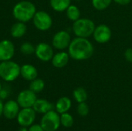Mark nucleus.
<instances>
[{
    "instance_id": "nucleus-1",
    "label": "nucleus",
    "mask_w": 132,
    "mask_h": 131,
    "mask_svg": "<svg viewBox=\"0 0 132 131\" xmlns=\"http://www.w3.org/2000/svg\"><path fill=\"white\" fill-rule=\"evenodd\" d=\"M70 59L84 61L90 59L94 53V47L87 38L77 37L73 39L67 48Z\"/></svg>"
},
{
    "instance_id": "nucleus-2",
    "label": "nucleus",
    "mask_w": 132,
    "mask_h": 131,
    "mask_svg": "<svg viewBox=\"0 0 132 131\" xmlns=\"http://www.w3.org/2000/svg\"><path fill=\"white\" fill-rule=\"evenodd\" d=\"M36 12L35 5L28 0H22L17 2L12 9L13 17L17 21L25 23L32 19Z\"/></svg>"
},
{
    "instance_id": "nucleus-3",
    "label": "nucleus",
    "mask_w": 132,
    "mask_h": 131,
    "mask_svg": "<svg viewBox=\"0 0 132 131\" xmlns=\"http://www.w3.org/2000/svg\"><path fill=\"white\" fill-rule=\"evenodd\" d=\"M95 27V23L90 19L80 18L73 22L72 30L77 37L89 38L93 35Z\"/></svg>"
},
{
    "instance_id": "nucleus-4",
    "label": "nucleus",
    "mask_w": 132,
    "mask_h": 131,
    "mask_svg": "<svg viewBox=\"0 0 132 131\" xmlns=\"http://www.w3.org/2000/svg\"><path fill=\"white\" fill-rule=\"evenodd\" d=\"M20 76V66L11 60L0 62V78L6 82L15 81Z\"/></svg>"
},
{
    "instance_id": "nucleus-5",
    "label": "nucleus",
    "mask_w": 132,
    "mask_h": 131,
    "mask_svg": "<svg viewBox=\"0 0 132 131\" xmlns=\"http://www.w3.org/2000/svg\"><path fill=\"white\" fill-rule=\"evenodd\" d=\"M40 126L45 131H56L60 126V116L56 111L50 110L42 117Z\"/></svg>"
},
{
    "instance_id": "nucleus-6",
    "label": "nucleus",
    "mask_w": 132,
    "mask_h": 131,
    "mask_svg": "<svg viewBox=\"0 0 132 131\" xmlns=\"http://www.w3.org/2000/svg\"><path fill=\"white\" fill-rule=\"evenodd\" d=\"M32 20L34 26L43 32L49 30L53 25L52 17L45 11H36Z\"/></svg>"
},
{
    "instance_id": "nucleus-7",
    "label": "nucleus",
    "mask_w": 132,
    "mask_h": 131,
    "mask_svg": "<svg viewBox=\"0 0 132 131\" xmlns=\"http://www.w3.org/2000/svg\"><path fill=\"white\" fill-rule=\"evenodd\" d=\"M72 39L70 34L66 30H60L54 34L52 39V46L60 51L68 48Z\"/></svg>"
},
{
    "instance_id": "nucleus-8",
    "label": "nucleus",
    "mask_w": 132,
    "mask_h": 131,
    "mask_svg": "<svg viewBox=\"0 0 132 131\" xmlns=\"http://www.w3.org/2000/svg\"><path fill=\"white\" fill-rule=\"evenodd\" d=\"M92 36L97 43L105 44L111 40L112 32L111 28L108 25L100 24L95 27Z\"/></svg>"
},
{
    "instance_id": "nucleus-9",
    "label": "nucleus",
    "mask_w": 132,
    "mask_h": 131,
    "mask_svg": "<svg viewBox=\"0 0 132 131\" xmlns=\"http://www.w3.org/2000/svg\"><path fill=\"white\" fill-rule=\"evenodd\" d=\"M36 113L32 107L22 108L21 110H19L16 117L17 122L21 127H30L33 124L36 120Z\"/></svg>"
},
{
    "instance_id": "nucleus-10",
    "label": "nucleus",
    "mask_w": 132,
    "mask_h": 131,
    "mask_svg": "<svg viewBox=\"0 0 132 131\" xmlns=\"http://www.w3.org/2000/svg\"><path fill=\"white\" fill-rule=\"evenodd\" d=\"M35 55L42 62L51 61L54 55L53 46L46 42H39L35 47Z\"/></svg>"
},
{
    "instance_id": "nucleus-11",
    "label": "nucleus",
    "mask_w": 132,
    "mask_h": 131,
    "mask_svg": "<svg viewBox=\"0 0 132 131\" xmlns=\"http://www.w3.org/2000/svg\"><path fill=\"white\" fill-rule=\"evenodd\" d=\"M36 100H37L36 93L32 92L31 90L28 89V90H22L18 94L16 101L20 107L29 108V107H32Z\"/></svg>"
},
{
    "instance_id": "nucleus-12",
    "label": "nucleus",
    "mask_w": 132,
    "mask_h": 131,
    "mask_svg": "<svg viewBox=\"0 0 132 131\" xmlns=\"http://www.w3.org/2000/svg\"><path fill=\"white\" fill-rule=\"evenodd\" d=\"M15 55V46L9 39L0 41V62L11 60Z\"/></svg>"
},
{
    "instance_id": "nucleus-13",
    "label": "nucleus",
    "mask_w": 132,
    "mask_h": 131,
    "mask_svg": "<svg viewBox=\"0 0 132 131\" xmlns=\"http://www.w3.org/2000/svg\"><path fill=\"white\" fill-rule=\"evenodd\" d=\"M19 105L15 100H8L4 105H3V111L2 115L7 119L12 120L14 118H16L19 112Z\"/></svg>"
},
{
    "instance_id": "nucleus-14",
    "label": "nucleus",
    "mask_w": 132,
    "mask_h": 131,
    "mask_svg": "<svg viewBox=\"0 0 132 131\" xmlns=\"http://www.w3.org/2000/svg\"><path fill=\"white\" fill-rule=\"evenodd\" d=\"M70 57L69 56V53L65 51H60L56 53H55L51 59L52 65L57 69H61L65 67L67 63H69Z\"/></svg>"
},
{
    "instance_id": "nucleus-15",
    "label": "nucleus",
    "mask_w": 132,
    "mask_h": 131,
    "mask_svg": "<svg viewBox=\"0 0 132 131\" xmlns=\"http://www.w3.org/2000/svg\"><path fill=\"white\" fill-rule=\"evenodd\" d=\"M20 76L27 81H32L37 78V69L31 64H24L20 66Z\"/></svg>"
},
{
    "instance_id": "nucleus-16",
    "label": "nucleus",
    "mask_w": 132,
    "mask_h": 131,
    "mask_svg": "<svg viewBox=\"0 0 132 131\" xmlns=\"http://www.w3.org/2000/svg\"><path fill=\"white\" fill-rule=\"evenodd\" d=\"M36 113L44 114L50 110H53V106L51 103L45 99H37L32 106Z\"/></svg>"
},
{
    "instance_id": "nucleus-17",
    "label": "nucleus",
    "mask_w": 132,
    "mask_h": 131,
    "mask_svg": "<svg viewBox=\"0 0 132 131\" xmlns=\"http://www.w3.org/2000/svg\"><path fill=\"white\" fill-rule=\"evenodd\" d=\"M27 31V27L25 22H17L14 23L10 29V34L15 39H19L25 36Z\"/></svg>"
},
{
    "instance_id": "nucleus-18",
    "label": "nucleus",
    "mask_w": 132,
    "mask_h": 131,
    "mask_svg": "<svg viewBox=\"0 0 132 131\" xmlns=\"http://www.w3.org/2000/svg\"><path fill=\"white\" fill-rule=\"evenodd\" d=\"M71 106H72V102L70 99L67 97H62L60 99H58V100L56 101L55 108H56V111L59 114H62L68 112Z\"/></svg>"
},
{
    "instance_id": "nucleus-19",
    "label": "nucleus",
    "mask_w": 132,
    "mask_h": 131,
    "mask_svg": "<svg viewBox=\"0 0 132 131\" xmlns=\"http://www.w3.org/2000/svg\"><path fill=\"white\" fill-rule=\"evenodd\" d=\"M50 5L56 12H64L71 5V0H50Z\"/></svg>"
},
{
    "instance_id": "nucleus-20",
    "label": "nucleus",
    "mask_w": 132,
    "mask_h": 131,
    "mask_svg": "<svg viewBox=\"0 0 132 131\" xmlns=\"http://www.w3.org/2000/svg\"><path fill=\"white\" fill-rule=\"evenodd\" d=\"M66 15L69 20L75 22L80 18V10L74 5H70L66 10Z\"/></svg>"
},
{
    "instance_id": "nucleus-21",
    "label": "nucleus",
    "mask_w": 132,
    "mask_h": 131,
    "mask_svg": "<svg viewBox=\"0 0 132 131\" xmlns=\"http://www.w3.org/2000/svg\"><path fill=\"white\" fill-rule=\"evenodd\" d=\"M73 96L74 100L78 103L86 102V100H87V97H88L87 90L82 86L77 87L73 92Z\"/></svg>"
},
{
    "instance_id": "nucleus-22",
    "label": "nucleus",
    "mask_w": 132,
    "mask_h": 131,
    "mask_svg": "<svg viewBox=\"0 0 132 131\" xmlns=\"http://www.w3.org/2000/svg\"><path fill=\"white\" fill-rule=\"evenodd\" d=\"M45 87L44 81L40 78H36L33 80L30 81L29 84V90H31L35 93H39L43 90Z\"/></svg>"
},
{
    "instance_id": "nucleus-23",
    "label": "nucleus",
    "mask_w": 132,
    "mask_h": 131,
    "mask_svg": "<svg viewBox=\"0 0 132 131\" xmlns=\"http://www.w3.org/2000/svg\"><path fill=\"white\" fill-rule=\"evenodd\" d=\"M113 0H91L92 6L98 11H103L107 9Z\"/></svg>"
},
{
    "instance_id": "nucleus-24",
    "label": "nucleus",
    "mask_w": 132,
    "mask_h": 131,
    "mask_svg": "<svg viewBox=\"0 0 132 131\" xmlns=\"http://www.w3.org/2000/svg\"><path fill=\"white\" fill-rule=\"evenodd\" d=\"M73 117L70 113H64L60 114V124L66 128H70L73 124Z\"/></svg>"
},
{
    "instance_id": "nucleus-25",
    "label": "nucleus",
    "mask_w": 132,
    "mask_h": 131,
    "mask_svg": "<svg viewBox=\"0 0 132 131\" xmlns=\"http://www.w3.org/2000/svg\"><path fill=\"white\" fill-rule=\"evenodd\" d=\"M35 47L32 43L29 42H23L20 46V52L24 55H31L35 53Z\"/></svg>"
},
{
    "instance_id": "nucleus-26",
    "label": "nucleus",
    "mask_w": 132,
    "mask_h": 131,
    "mask_svg": "<svg viewBox=\"0 0 132 131\" xmlns=\"http://www.w3.org/2000/svg\"><path fill=\"white\" fill-rule=\"evenodd\" d=\"M77 113L80 116L86 117L89 113V111H90L89 106L85 102L80 103H78V106H77Z\"/></svg>"
},
{
    "instance_id": "nucleus-27",
    "label": "nucleus",
    "mask_w": 132,
    "mask_h": 131,
    "mask_svg": "<svg viewBox=\"0 0 132 131\" xmlns=\"http://www.w3.org/2000/svg\"><path fill=\"white\" fill-rule=\"evenodd\" d=\"M124 56L128 63H132V48H128L125 51Z\"/></svg>"
},
{
    "instance_id": "nucleus-28",
    "label": "nucleus",
    "mask_w": 132,
    "mask_h": 131,
    "mask_svg": "<svg viewBox=\"0 0 132 131\" xmlns=\"http://www.w3.org/2000/svg\"><path fill=\"white\" fill-rule=\"evenodd\" d=\"M29 131H45L40 124H32L29 127Z\"/></svg>"
},
{
    "instance_id": "nucleus-29",
    "label": "nucleus",
    "mask_w": 132,
    "mask_h": 131,
    "mask_svg": "<svg viewBox=\"0 0 132 131\" xmlns=\"http://www.w3.org/2000/svg\"><path fill=\"white\" fill-rule=\"evenodd\" d=\"M9 92L8 91V90L2 88L0 91V99L1 100L6 99L9 97Z\"/></svg>"
},
{
    "instance_id": "nucleus-30",
    "label": "nucleus",
    "mask_w": 132,
    "mask_h": 131,
    "mask_svg": "<svg viewBox=\"0 0 132 131\" xmlns=\"http://www.w3.org/2000/svg\"><path fill=\"white\" fill-rule=\"evenodd\" d=\"M115 3L118 4V5H128L131 0H113Z\"/></svg>"
},
{
    "instance_id": "nucleus-31",
    "label": "nucleus",
    "mask_w": 132,
    "mask_h": 131,
    "mask_svg": "<svg viewBox=\"0 0 132 131\" xmlns=\"http://www.w3.org/2000/svg\"><path fill=\"white\" fill-rule=\"evenodd\" d=\"M3 103H2V100L0 99V117L2 115V111H3Z\"/></svg>"
},
{
    "instance_id": "nucleus-32",
    "label": "nucleus",
    "mask_w": 132,
    "mask_h": 131,
    "mask_svg": "<svg viewBox=\"0 0 132 131\" xmlns=\"http://www.w3.org/2000/svg\"><path fill=\"white\" fill-rule=\"evenodd\" d=\"M18 131H29V129H27L26 127H21Z\"/></svg>"
},
{
    "instance_id": "nucleus-33",
    "label": "nucleus",
    "mask_w": 132,
    "mask_h": 131,
    "mask_svg": "<svg viewBox=\"0 0 132 131\" xmlns=\"http://www.w3.org/2000/svg\"><path fill=\"white\" fill-rule=\"evenodd\" d=\"M2 89V83H0V91H1V90Z\"/></svg>"
},
{
    "instance_id": "nucleus-34",
    "label": "nucleus",
    "mask_w": 132,
    "mask_h": 131,
    "mask_svg": "<svg viewBox=\"0 0 132 131\" xmlns=\"http://www.w3.org/2000/svg\"><path fill=\"white\" fill-rule=\"evenodd\" d=\"M74 1H81V0H74Z\"/></svg>"
}]
</instances>
